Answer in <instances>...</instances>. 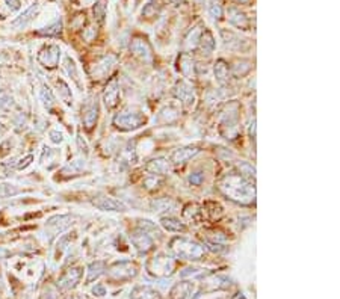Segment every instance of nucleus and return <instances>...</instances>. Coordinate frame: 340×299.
I'll list each match as a JSON object with an SVG mask.
<instances>
[{"instance_id": "nucleus-48", "label": "nucleus", "mask_w": 340, "mask_h": 299, "mask_svg": "<svg viewBox=\"0 0 340 299\" xmlns=\"http://www.w3.org/2000/svg\"><path fill=\"white\" fill-rule=\"evenodd\" d=\"M92 293H94V295H97V296H104V295H106V289H104V286L97 284V286L92 289Z\"/></svg>"}, {"instance_id": "nucleus-8", "label": "nucleus", "mask_w": 340, "mask_h": 299, "mask_svg": "<svg viewBox=\"0 0 340 299\" xmlns=\"http://www.w3.org/2000/svg\"><path fill=\"white\" fill-rule=\"evenodd\" d=\"M59 59H60V48L54 44L44 45L38 53V62L48 70H53L58 67Z\"/></svg>"}, {"instance_id": "nucleus-18", "label": "nucleus", "mask_w": 340, "mask_h": 299, "mask_svg": "<svg viewBox=\"0 0 340 299\" xmlns=\"http://www.w3.org/2000/svg\"><path fill=\"white\" fill-rule=\"evenodd\" d=\"M146 171L152 175H165L170 172V160L166 157H154L147 162Z\"/></svg>"}, {"instance_id": "nucleus-41", "label": "nucleus", "mask_w": 340, "mask_h": 299, "mask_svg": "<svg viewBox=\"0 0 340 299\" xmlns=\"http://www.w3.org/2000/svg\"><path fill=\"white\" fill-rule=\"evenodd\" d=\"M239 172L244 178H248V180L256 178V168L248 162H244V163L239 165Z\"/></svg>"}, {"instance_id": "nucleus-20", "label": "nucleus", "mask_w": 340, "mask_h": 299, "mask_svg": "<svg viewBox=\"0 0 340 299\" xmlns=\"http://www.w3.org/2000/svg\"><path fill=\"white\" fill-rule=\"evenodd\" d=\"M198 45H200V50H201L202 54L209 56V54L214 53V50H215V47H216V42H215V38H214V35H212V32H210L209 29L204 27V30L201 32Z\"/></svg>"}, {"instance_id": "nucleus-10", "label": "nucleus", "mask_w": 340, "mask_h": 299, "mask_svg": "<svg viewBox=\"0 0 340 299\" xmlns=\"http://www.w3.org/2000/svg\"><path fill=\"white\" fill-rule=\"evenodd\" d=\"M174 97L186 107H190L195 101V91H194V86L189 85L188 82L184 80H178L174 86V91H172Z\"/></svg>"}, {"instance_id": "nucleus-3", "label": "nucleus", "mask_w": 340, "mask_h": 299, "mask_svg": "<svg viewBox=\"0 0 340 299\" xmlns=\"http://www.w3.org/2000/svg\"><path fill=\"white\" fill-rule=\"evenodd\" d=\"M146 123H147V118L140 110H127V112L116 113L114 116V126H115V129H118L121 132L136 130V129L146 126Z\"/></svg>"}, {"instance_id": "nucleus-23", "label": "nucleus", "mask_w": 340, "mask_h": 299, "mask_svg": "<svg viewBox=\"0 0 340 299\" xmlns=\"http://www.w3.org/2000/svg\"><path fill=\"white\" fill-rule=\"evenodd\" d=\"M195 289V284L190 283V281H182V283H177L171 292H170V298L171 299H186Z\"/></svg>"}, {"instance_id": "nucleus-50", "label": "nucleus", "mask_w": 340, "mask_h": 299, "mask_svg": "<svg viewBox=\"0 0 340 299\" xmlns=\"http://www.w3.org/2000/svg\"><path fill=\"white\" fill-rule=\"evenodd\" d=\"M236 3H240V5H246V3H250L251 0H234Z\"/></svg>"}, {"instance_id": "nucleus-44", "label": "nucleus", "mask_w": 340, "mask_h": 299, "mask_svg": "<svg viewBox=\"0 0 340 299\" xmlns=\"http://www.w3.org/2000/svg\"><path fill=\"white\" fill-rule=\"evenodd\" d=\"M188 182L192 185V186H200L202 182H204V175L201 172H192L188 178Z\"/></svg>"}, {"instance_id": "nucleus-36", "label": "nucleus", "mask_w": 340, "mask_h": 299, "mask_svg": "<svg viewBox=\"0 0 340 299\" xmlns=\"http://www.w3.org/2000/svg\"><path fill=\"white\" fill-rule=\"evenodd\" d=\"M60 32H62V23H60V20H56L52 24H48V26L42 27L41 30H38V35H42V36H58V35H60Z\"/></svg>"}, {"instance_id": "nucleus-17", "label": "nucleus", "mask_w": 340, "mask_h": 299, "mask_svg": "<svg viewBox=\"0 0 340 299\" xmlns=\"http://www.w3.org/2000/svg\"><path fill=\"white\" fill-rule=\"evenodd\" d=\"M221 36H222V42L227 48L230 50H244L246 47V39H242L238 33L232 32V30H227V29H222L221 30Z\"/></svg>"}, {"instance_id": "nucleus-37", "label": "nucleus", "mask_w": 340, "mask_h": 299, "mask_svg": "<svg viewBox=\"0 0 340 299\" xmlns=\"http://www.w3.org/2000/svg\"><path fill=\"white\" fill-rule=\"evenodd\" d=\"M251 68H252L251 62H250V61H245V59H242L240 62H236V64L233 65V76H234V77H242V76H245L246 73H250Z\"/></svg>"}, {"instance_id": "nucleus-15", "label": "nucleus", "mask_w": 340, "mask_h": 299, "mask_svg": "<svg viewBox=\"0 0 340 299\" xmlns=\"http://www.w3.org/2000/svg\"><path fill=\"white\" fill-rule=\"evenodd\" d=\"M98 118V106L96 101H90L82 109V121L86 130H92Z\"/></svg>"}, {"instance_id": "nucleus-1", "label": "nucleus", "mask_w": 340, "mask_h": 299, "mask_svg": "<svg viewBox=\"0 0 340 299\" xmlns=\"http://www.w3.org/2000/svg\"><path fill=\"white\" fill-rule=\"evenodd\" d=\"M220 189L232 201H236L240 204H250L254 201V197H256L254 186L240 174L226 175L220 183Z\"/></svg>"}, {"instance_id": "nucleus-32", "label": "nucleus", "mask_w": 340, "mask_h": 299, "mask_svg": "<svg viewBox=\"0 0 340 299\" xmlns=\"http://www.w3.org/2000/svg\"><path fill=\"white\" fill-rule=\"evenodd\" d=\"M56 86H58V92H59V97L68 104L72 106L73 104V94H72V89L70 86H68L64 80H56Z\"/></svg>"}, {"instance_id": "nucleus-13", "label": "nucleus", "mask_w": 340, "mask_h": 299, "mask_svg": "<svg viewBox=\"0 0 340 299\" xmlns=\"http://www.w3.org/2000/svg\"><path fill=\"white\" fill-rule=\"evenodd\" d=\"M103 101H104V106L110 110L114 107H116L118 101H120V85H118V79L114 77L109 80L106 89H104V94H103Z\"/></svg>"}, {"instance_id": "nucleus-33", "label": "nucleus", "mask_w": 340, "mask_h": 299, "mask_svg": "<svg viewBox=\"0 0 340 299\" xmlns=\"http://www.w3.org/2000/svg\"><path fill=\"white\" fill-rule=\"evenodd\" d=\"M92 12H94V18L103 24L104 18H106V12H108V0H97L96 5L92 6Z\"/></svg>"}, {"instance_id": "nucleus-47", "label": "nucleus", "mask_w": 340, "mask_h": 299, "mask_svg": "<svg viewBox=\"0 0 340 299\" xmlns=\"http://www.w3.org/2000/svg\"><path fill=\"white\" fill-rule=\"evenodd\" d=\"M32 160H34V156L29 154V156H26L24 159H22V160L17 163V168H18V169H24L26 166H29V165L32 163Z\"/></svg>"}, {"instance_id": "nucleus-42", "label": "nucleus", "mask_w": 340, "mask_h": 299, "mask_svg": "<svg viewBox=\"0 0 340 299\" xmlns=\"http://www.w3.org/2000/svg\"><path fill=\"white\" fill-rule=\"evenodd\" d=\"M40 97H41V101L46 107H52L54 104V97L52 94V91L47 88V86H42L41 91H40Z\"/></svg>"}, {"instance_id": "nucleus-31", "label": "nucleus", "mask_w": 340, "mask_h": 299, "mask_svg": "<svg viewBox=\"0 0 340 299\" xmlns=\"http://www.w3.org/2000/svg\"><path fill=\"white\" fill-rule=\"evenodd\" d=\"M106 271V263L104 262H94L88 266V275H86V283H91L97 278H100Z\"/></svg>"}, {"instance_id": "nucleus-11", "label": "nucleus", "mask_w": 340, "mask_h": 299, "mask_svg": "<svg viewBox=\"0 0 340 299\" xmlns=\"http://www.w3.org/2000/svg\"><path fill=\"white\" fill-rule=\"evenodd\" d=\"M92 204L102 212H126L127 210V206L124 203H121L120 200H115L112 197H106V195L96 197L92 200Z\"/></svg>"}, {"instance_id": "nucleus-4", "label": "nucleus", "mask_w": 340, "mask_h": 299, "mask_svg": "<svg viewBox=\"0 0 340 299\" xmlns=\"http://www.w3.org/2000/svg\"><path fill=\"white\" fill-rule=\"evenodd\" d=\"M221 135L226 139H236L239 135V106L238 103H232L222 115L220 124Z\"/></svg>"}, {"instance_id": "nucleus-12", "label": "nucleus", "mask_w": 340, "mask_h": 299, "mask_svg": "<svg viewBox=\"0 0 340 299\" xmlns=\"http://www.w3.org/2000/svg\"><path fill=\"white\" fill-rule=\"evenodd\" d=\"M82 278V269L79 268H70L68 271H65L59 280H58V289L60 290H70L74 289L78 286V283Z\"/></svg>"}, {"instance_id": "nucleus-19", "label": "nucleus", "mask_w": 340, "mask_h": 299, "mask_svg": "<svg viewBox=\"0 0 340 299\" xmlns=\"http://www.w3.org/2000/svg\"><path fill=\"white\" fill-rule=\"evenodd\" d=\"M227 14H228V21H230L232 26H234V27H238L240 30H248L250 20H248V17L240 9H238V8H228Z\"/></svg>"}, {"instance_id": "nucleus-53", "label": "nucleus", "mask_w": 340, "mask_h": 299, "mask_svg": "<svg viewBox=\"0 0 340 299\" xmlns=\"http://www.w3.org/2000/svg\"><path fill=\"white\" fill-rule=\"evenodd\" d=\"M195 2H196V3H201V0H195Z\"/></svg>"}, {"instance_id": "nucleus-27", "label": "nucleus", "mask_w": 340, "mask_h": 299, "mask_svg": "<svg viewBox=\"0 0 340 299\" xmlns=\"http://www.w3.org/2000/svg\"><path fill=\"white\" fill-rule=\"evenodd\" d=\"M115 62H116V57L115 56H104V57H102L100 62L97 65H94V71H92L94 76H97V77L106 76L110 71V68L115 65Z\"/></svg>"}, {"instance_id": "nucleus-6", "label": "nucleus", "mask_w": 340, "mask_h": 299, "mask_svg": "<svg viewBox=\"0 0 340 299\" xmlns=\"http://www.w3.org/2000/svg\"><path fill=\"white\" fill-rule=\"evenodd\" d=\"M147 271L154 277H168L174 272V262L168 256L159 254L147 262Z\"/></svg>"}, {"instance_id": "nucleus-43", "label": "nucleus", "mask_w": 340, "mask_h": 299, "mask_svg": "<svg viewBox=\"0 0 340 299\" xmlns=\"http://www.w3.org/2000/svg\"><path fill=\"white\" fill-rule=\"evenodd\" d=\"M162 183V180L159 178V175H150L148 178H146L144 180V186L147 188V189H156V188H159V185Z\"/></svg>"}, {"instance_id": "nucleus-5", "label": "nucleus", "mask_w": 340, "mask_h": 299, "mask_svg": "<svg viewBox=\"0 0 340 299\" xmlns=\"http://www.w3.org/2000/svg\"><path fill=\"white\" fill-rule=\"evenodd\" d=\"M109 278L112 281H116V283H122V281H128L132 278H134L136 275H138V268H136L134 263L132 262H116L114 263L110 268H109Z\"/></svg>"}, {"instance_id": "nucleus-29", "label": "nucleus", "mask_w": 340, "mask_h": 299, "mask_svg": "<svg viewBox=\"0 0 340 299\" xmlns=\"http://www.w3.org/2000/svg\"><path fill=\"white\" fill-rule=\"evenodd\" d=\"M160 225L164 227V230L172 231V233H184L186 231V225L180 219L172 218V216H164L160 219Z\"/></svg>"}, {"instance_id": "nucleus-46", "label": "nucleus", "mask_w": 340, "mask_h": 299, "mask_svg": "<svg viewBox=\"0 0 340 299\" xmlns=\"http://www.w3.org/2000/svg\"><path fill=\"white\" fill-rule=\"evenodd\" d=\"M56 295H58V292L52 286H48L47 287V292H42L41 299H56Z\"/></svg>"}, {"instance_id": "nucleus-9", "label": "nucleus", "mask_w": 340, "mask_h": 299, "mask_svg": "<svg viewBox=\"0 0 340 299\" xmlns=\"http://www.w3.org/2000/svg\"><path fill=\"white\" fill-rule=\"evenodd\" d=\"M130 241L134 245V248L138 250L141 254H147L154 247V242H153L152 236L148 233H146L144 230H141V228H136L134 231H132Z\"/></svg>"}, {"instance_id": "nucleus-34", "label": "nucleus", "mask_w": 340, "mask_h": 299, "mask_svg": "<svg viewBox=\"0 0 340 299\" xmlns=\"http://www.w3.org/2000/svg\"><path fill=\"white\" fill-rule=\"evenodd\" d=\"M162 8H164V2H162V0H150V2L142 9V15H146L147 18H152L156 14H159Z\"/></svg>"}, {"instance_id": "nucleus-39", "label": "nucleus", "mask_w": 340, "mask_h": 299, "mask_svg": "<svg viewBox=\"0 0 340 299\" xmlns=\"http://www.w3.org/2000/svg\"><path fill=\"white\" fill-rule=\"evenodd\" d=\"M174 207H176V203L171 201V200H168V198H159V200H156V201L152 203V209H153L154 212L171 210V209H174Z\"/></svg>"}, {"instance_id": "nucleus-7", "label": "nucleus", "mask_w": 340, "mask_h": 299, "mask_svg": "<svg viewBox=\"0 0 340 299\" xmlns=\"http://www.w3.org/2000/svg\"><path fill=\"white\" fill-rule=\"evenodd\" d=\"M130 51L134 57H138L140 61H142L146 64L153 62V50L146 38L134 36L130 42Z\"/></svg>"}, {"instance_id": "nucleus-24", "label": "nucleus", "mask_w": 340, "mask_h": 299, "mask_svg": "<svg viewBox=\"0 0 340 299\" xmlns=\"http://www.w3.org/2000/svg\"><path fill=\"white\" fill-rule=\"evenodd\" d=\"M206 292H215V290H224V289H228L232 286V281L228 277H224V275H215L209 280H206Z\"/></svg>"}, {"instance_id": "nucleus-30", "label": "nucleus", "mask_w": 340, "mask_h": 299, "mask_svg": "<svg viewBox=\"0 0 340 299\" xmlns=\"http://www.w3.org/2000/svg\"><path fill=\"white\" fill-rule=\"evenodd\" d=\"M214 73H215V79L220 85L227 83V80H228V65L226 64L224 59H218V61L215 62Z\"/></svg>"}, {"instance_id": "nucleus-2", "label": "nucleus", "mask_w": 340, "mask_h": 299, "mask_svg": "<svg viewBox=\"0 0 340 299\" xmlns=\"http://www.w3.org/2000/svg\"><path fill=\"white\" fill-rule=\"evenodd\" d=\"M170 247H171V251L183 260L196 262L204 259V256H206V248L200 245L198 242L192 241V239H186V237H174Z\"/></svg>"}, {"instance_id": "nucleus-26", "label": "nucleus", "mask_w": 340, "mask_h": 299, "mask_svg": "<svg viewBox=\"0 0 340 299\" xmlns=\"http://www.w3.org/2000/svg\"><path fill=\"white\" fill-rule=\"evenodd\" d=\"M195 67L196 65L194 62V59L188 53L180 54V57H178V70H180V73L184 77H192L195 74Z\"/></svg>"}, {"instance_id": "nucleus-54", "label": "nucleus", "mask_w": 340, "mask_h": 299, "mask_svg": "<svg viewBox=\"0 0 340 299\" xmlns=\"http://www.w3.org/2000/svg\"><path fill=\"white\" fill-rule=\"evenodd\" d=\"M66 299H72V298H66Z\"/></svg>"}, {"instance_id": "nucleus-22", "label": "nucleus", "mask_w": 340, "mask_h": 299, "mask_svg": "<svg viewBox=\"0 0 340 299\" xmlns=\"http://www.w3.org/2000/svg\"><path fill=\"white\" fill-rule=\"evenodd\" d=\"M130 299H162V295L148 286H136L130 293Z\"/></svg>"}, {"instance_id": "nucleus-28", "label": "nucleus", "mask_w": 340, "mask_h": 299, "mask_svg": "<svg viewBox=\"0 0 340 299\" xmlns=\"http://www.w3.org/2000/svg\"><path fill=\"white\" fill-rule=\"evenodd\" d=\"M64 68H65L68 77H70V79L82 89V79H80L78 65H76V62L73 61V59H72L70 56H66V57H65V61H64Z\"/></svg>"}, {"instance_id": "nucleus-21", "label": "nucleus", "mask_w": 340, "mask_h": 299, "mask_svg": "<svg viewBox=\"0 0 340 299\" xmlns=\"http://www.w3.org/2000/svg\"><path fill=\"white\" fill-rule=\"evenodd\" d=\"M38 11H40V6H38V3H34V5H30L20 17H17L11 24L14 26V27H20V29H23V27H26L30 21H34L35 20V17H36V14H38Z\"/></svg>"}, {"instance_id": "nucleus-49", "label": "nucleus", "mask_w": 340, "mask_h": 299, "mask_svg": "<svg viewBox=\"0 0 340 299\" xmlns=\"http://www.w3.org/2000/svg\"><path fill=\"white\" fill-rule=\"evenodd\" d=\"M5 2L12 11H17L20 8V0H5Z\"/></svg>"}, {"instance_id": "nucleus-14", "label": "nucleus", "mask_w": 340, "mask_h": 299, "mask_svg": "<svg viewBox=\"0 0 340 299\" xmlns=\"http://www.w3.org/2000/svg\"><path fill=\"white\" fill-rule=\"evenodd\" d=\"M200 153V148L188 145V147H180L177 150H174L170 156V162L174 165H183L188 160H190L192 157H195Z\"/></svg>"}, {"instance_id": "nucleus-40", "label": "nucleus", "mask_w": 340, "mask_h": 299, "mask_svg": "<svg viewBox=\"0 0 340 299\" xmlns=\"http://www.w3.org/2000/svg\"><path fill=\"white\" fill-rule=\"evenodd\" d=\"M20 191L17 186L10 185V183H2L0 185V200H5V198H11L14 195H17Z\"/></svg>"}, {"instance_id": "nucleus-45", "label": "nucleus", "mask_w": 340, "mask_h": 299, "mask_svg": "<svg viewBox=\"0 0 340 299\" xmlns=\"http://www.w3.org/2000/svg\"><path fill=\"white\" fill-rule=\"evenodd\" d=\"M48 136H50V141H52L53 144H60V142L64 141V135H62L59 130H52V132L48 133Z\"/></svg>"}, {"instance_id": "nucleus-35", "label": "nucleus", "mask_w": 340, "mask_h": 299, "mask_svg": "<svg viewBox=\"0 0 340 299\" xmlns=\"http://www.w3.org/2000/svg\"><path fill=\"white\" fill-rule=\"evenodd\" d=\"M209 14L215 21L222 18V14H224L222 0H209Z\"/></svg>"}, {"instance_id": "nucleus-16", "label": "nucleus", "mask_w": 340, "mask_h": 299, "mask_svg": "<svg viewBox=\"0 0 340 299\" xmlns=\"http://www.w3.org/2000/svg\"><path fill=\"white\" fill-rule=\"evenodd\" d=\"M180 118V109L176 104H166L164 106L156 118V123L159 124H171Z\"/></svg>"}, {"instance_id": "nucleus-51", "label": "nucleus", "mask_w": 340, "mask_h": 299, "mask_svg": "<svg viewBox=\"0 0 340 299\" xmlns=\"http://www.w3.org/2000/svg\"><path fill=\"white\" fill-rule=\"evenodd\" d=\"M5 132H6V127L4 124H0V135H4Z\"/></svg>"}, {"instance_id": "nucleus-52", "label": "nucleus", "mask_w": 340, "mask_h": 299, "mask_svg": "<svg viewBox=\"0 0 340 299\" xmlns=\"http://www.w3.org/2000/svg\"><path fill=\"white\" fill-rule=\"evenodd\" d=\"M183 2V0H172V3H176V5H180Z\"/></svg>"}, {"instance_id": "nucleus-25", "label": "nucleus", "mask_w": 340, "mask_h": 299, "mask_svg": "<svg viewBox=\"0 0 340 299\" xmlns=\"http://www.w3.org/2000/svg\"><path fill=\"white\" fill-rule=\"evenodd\" d=\"M72 225V216L70 215H58V216H53L47 221L46 227L47 228H52L54 233H60L62 230H65L66 227Z\"/></svg>"}, {"instance_id": "nucleus-38", "label": "nucleus", "mask_w": 340, "mask_h": 299, "mask_svg": "<svg viewBox=\"0 0 340 299\" xmlns=\"http://www.w3.org/2000/svg\"><path fill=\"white\" fill-rule=\"evenodd\" d=\"M201 29L200 27H194L189 33H188V36H186V39H184V45L188 47V48H195L196 45H198V42H200V36H201Z\"/></svg>"}]
</instances>
